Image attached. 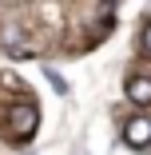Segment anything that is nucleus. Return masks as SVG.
Wrapping results in <instances>:
<instances>
[{
  "label": "nucleus",
  "mask_w": 151,
  "mask_h": 155,
  "mask_svg": "<svg viewBox=\"0 0 151 155\" xmlns=\"http://www.w3.org/2000/svg\"><path fill=\"white\" fill-rule=\"evenodd\" d=\"M8 119H12V131H16V135H24V139L32 135V131H36V123H40V115H36V107H32V104H16Z\"/></svg>",
  "instance_id": "obj_1"
},
{
  "label": "nucleus",
  "mask_w": 151,
  "mask_h": 155,
  "mask_svg": "<svg viewBox=\"0 0 151 155\" xmlns=\"http://www.w3.org/2000/svg\"><path fill=\"white\" fill-rule=\"evenodd\" d=\"M123 143H127V147H147V143H151V119H143V115L127 119V123H123Z\"/></svg>",
  "instance_id": "obj_2"
},
{
  "label": "nucleus",
  "mask_w": 151,
  "mask_h": 155,
  "mask_svg": "<svg viewBox=\"0 0 151 155\" xmlns=\"http://www.w3.org/2000/svg\"><path fill=\"white\" fill-rule=\"evenodd\" d=\"M127 100L131 104H151V80L147 76H131L127 80Z\"/></svg>",
  "instance_id": "obj_3"
},
{
  "label": "nucleus",
  "mask_w": 151,
  "mask_h": 155,
  "mask_svg": "<svg viewBox=\"0 0 151 155\" xmlns=\"http://www.w3.org/2000/svg\"><path fill=\"white\" fill-rule=\"evenodd\" d=\"M44 76L56 84V91H68V84H64V76H56V68H44Z\"/></svg>",
  "instance_id": "obj_4"
},
{
  "label": "nucleus",
  "mask_w": 151,
  "mask_h": 155,
  "mask_svg": "<svg viewBox=\"0 0 151 155\" xmlns=\"http://www.w3.org/2000/svg\"><path fill=\"white\" fill-rule=\"evenodd\" d=\"M143 48H147V52H151V24H147V28H143Z\"/></svg>",
  "instance_id": "obj_5"
}]
</instances>
